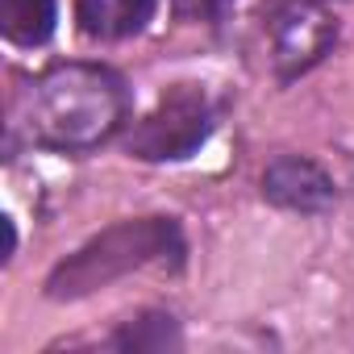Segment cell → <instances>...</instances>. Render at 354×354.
Here are the masks:
<instances>
[{"instance_id":"3957f363","label":"cell","mask_w":354,"mask_h":354,"mask_svg":"<svg viewBox=\"0 0 354 354\" xmlns=\"http://www.w3.org/2000/svg\"><path fill=\"white\" fill-rule=\"evenodd\" d=\"M209 133H213L209 96L196 84H175L171 92H162L154 113H146L129 129L125 150L146 162H175V158L196 154L209 142Z\"/></svg>"},{"instance_id":"52a82bcc","label":"cell","mask_w":354,"mask_h":354,"mask_svg":"<svg viewBox=\"0 0 354 354\" xmlns=\"http://www.w3.org/2000/svg\"><path fill=\"white\" fill-rule=\"evenodd\" d=\"M55 0H0V30L13 46H42L55 34Z\"/></svg>"},{"instance_id":"ba28073f","label":"cell","mask_w":354,"mask_h":354,"mask_svg":"<svg viewBox=\"0 0 354 354\" xmlns=\"http://www.w3.org/2000/svg\"><path fill=\"white\" fill-rule=\"evenodd\" d=\"M113 346L117 350H180L184 337H180V325H175L171 313H142L133 321H125L117 333H113Z\"/></svg>"},{"instance_id":"5b68a950","label":"cell","mask_w":354,"mask_h":354,"mask_svg":"<svg viewBox=\"0 0 354 354\" xmlns=\"http://www.w3.org/2000/svg\"><path fill=\"white\" fill-rule=\"evenodd\" d=\"M263 201L283 209V213H300V217H317L325 209H333L337 188L333 180L304 154H279L267 162L263 171Z\"/></svg>"},{"instance_id":"7a4b0ae2","label":"cell","mask_w":354,"mask_h":354,"mask_svg":"<svg viewBox=\"0 0 354 354\" xmlns=\"http://www.w3.org/2000/svg\"><path fill=\"white\" fill-rule=\"evenodd\" d=\"M184 230L175 217H138L109 225L104 234L88 238L75 254H67L50 275H46V296L50 300H84L92 292H104L109 283L167 263L180 267L184 263Z\"/></svg>"},{"instance_id":"9c48e42d","label":"cell","mask_w":354,"mask_h":354,"mask_svg":"<svg viewBox=\"0 0 354 354\" xmlns=\"http://www.w3.org/2000/svg\"><path fill=\"white\" fill-rule=\"evenodd\" d=\"M171 5L184 21H217L234 0H171Z\"/></svg>"},{"instance_id":"8992f818","label":"cell","mask_w":354,"mask_h":354,"mask_svg":"<svg viewBox=\"0 0 354 354\" xmlns=\"http://www.w3.org/2000/svg\"><path fill=\"white\" fill-rule=\"evenodd\" d=\"M158 0H80V30L100 42H121L146 30Z\"/></svg>"},{"instance_id":"6da1fadb","label":"cell","mask_w":354,"mask_h":354,"mask_svg":"<svg viewBox=\"0 0 354 354\" xmlns=\"http://www.w3.org/2000/svg\"><path fill=\"white\" fill-rule=\"evenodd\" d=\"M129 117V88L113 67L100 63H59L42 71L21 104L17 125L34 146L46 150H92L109 142Z\"/></svg>"},{"instance_id":"277c9868","label":"cell","mask_w":354,"mask_h":354,"mask_svg":"<svg viewBox=\"0 0 354 354\" xmlns=\"http://www.w3.org/2000/svg\"><path fill=\"white\" fill-rule=\"evenodd\" d=\"M337 42V17L321 0H292L271 21V63L283 84L313 71Z\"/></svg>"}]
</instances>
